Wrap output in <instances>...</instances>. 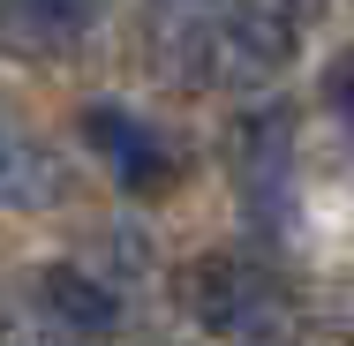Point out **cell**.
I'll return each mask as SVG.
<instances>
[{"mask_svg": "<svg viewBox=\"0 0 354 346\" xmlns=\"http://www.w3.org/2000/svg\"><path fill=\"white\" fill-rule=\"evenodd\" d=\"M38 173V158H30V143L15 136V128H0V196H23V181Z\"/></svg>", "mask_w": 354, "mask_h": 346, "instance_id": "cell-6", "label": "cell"}, {"mask_svg": "<svg viewBox=\"0 0 354 346\" xmlns=\"http://www.w3.org/2000/svg\"><path fill=\"white\" fill-rule=\"evenodd\" d=\"M181 294H189V316L204 331L241 339V346H286L294 324H301L294 294L264 264H249V256H204V264H189Z\"/></svg>", "mask_w": 354, "mask_h": 346, "instance_id": "cell-1", "label": "cell"}, {"mask_svg": "<svg viewBox=\"0 0 354 346\" xmlns=\"http://www.w3.org/2000/svg\"><path fill=\"white\" fill-rule=\"evenodd\" d=\"M158 8H181V15H196V8H212V0H158Z\"/></svg>", "mask_w": 354, "mask_h": 346, "instance_id": "cell-8", "label": "cell"}, {"mask_svg": "<svg viewBox=\"0 0 354 346\" xmlns=\"http://www.w3.org/2000/svg\"><path fill=\"white\" fill-rule=\"evenodd\" d=\"M83 136L91 151L106 158V173L121 181V189H136V196H158L166 181H174V151L158 128H143L136 113H121V106H91L83 113Z\"/></svg>", "mask_w": 354, "mask_h": 346, "instance_id": "cell-3", "label": "cell"}, {"mask_svg": "<svg viewBox=\"0 0 354 346\" xmlns=\"http://www.w3.org/2000/svg\"><path fill=\"white\" fill-rule=\"evenodd\" d=\"M98 0H0V46L15 53H68L91 30Z\"/></svg>", "mask_w": 354, "mask_h": 346, "instance_id": "cell-5", "label": "cell"}, {"mask_svg": "<svg viewBox=\"0 0 354 346\" xmlns=\"http://www.w3.org/2000/svg\"><path fill=\"white\" fill-rule=\"evenodd\" d=\"M317 0H234L204 30V68L234 75V83H264L294 61L301 30H309Z\"/></svg>", "mask_w": 354, "mask_h": 346, "instance_id": "cell-2", "label": "cell"}, {"mask_svg": "<svg viewBox=\"0 0 354 346\" xmlns=\"http://www.w3.org/2000/svg\"><path fill=\"white\" fill-rule=\"evenodd\" d=\"M38 309H46L53 331H83V339H98V331L121 324V301L91 271H75V264H46V271H38Z\"/></svg>", "mask_w": 354, "mask_h": 346, "instance_id": "cell-4", "label": "cell"}, {"mask_svg": "<svg viewBox=\"0 0 354 346\" xmlns=\"http://www.w3.org/2000/svg\"><path fill=\"white\" fill-rule=\"evenodd\" d=\"M324 106L354 128V53H339V61H332V75H324Z\"/></svg>", "mask_w": 354, "mask_h": 346, "instance_id": "cell-7", "label": "cell"}]
</instances>
